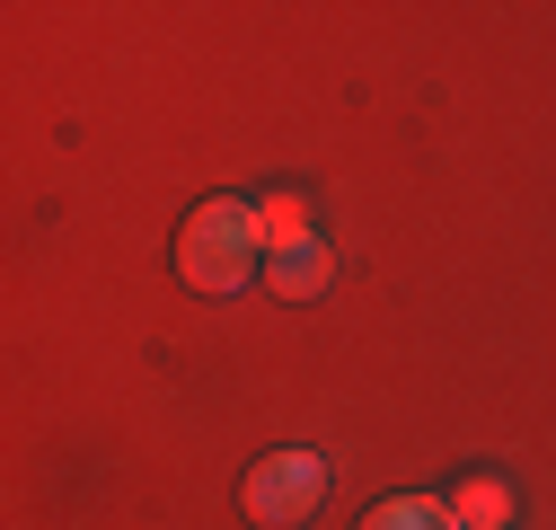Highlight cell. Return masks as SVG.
I'll list each match as a JSON object with an SVG mask.
<instances>
[{
	"label": "cell",
	"instance_id": "1",
	"mask_svg": "<svg viewBox=\"0 0 556 530\" xmlns=\"http://www.w3.org/2000/svg\"><path fill=\"white\" fill-rule=\"evenodd\" d=\"M256 248H265V222H256L248 204H230V194H213V204H194L186 230H177V275H186L194 292L230 301V292L256 275Z\"/></svg>",
	"mask_w": 556,
	"mask_h": 530
},
{
	"label": "cell",
	"instance_id": "2",
	"mask_svg": "<svg viewBox=\"0 0 556 530\" xmlns=\"http://www.w3.org/2000/svg\"><path fill=\"white\" fill-rule=\"evenodd\" d=\"M318 495H327V459L318 451H265L248 469V487H239L248 521H265V530H301L318 513Z\"/></svg>",
	"mask_w": 556,
	"mask_h": 530
},
{
	"label": "cell",
	"instance_id": "3",
	"mask_svg": "<svg viewBox=\"0 0 556 530\" xmlns=\"http://www.w3.org/2000/svg\"><path fill=\"white\" fill-rule=\"evenodd\" d=\"M265 283H274V292H283V301H318V292L336 283V256H327L318 239H309V248H283V256H274V265H265Z\"/></svg>",
	"mask_w": 556,
	"mask_h": 530
},
{
	"label": "cell",
	"instance_id": "4",
	"mask_svg": "<svg viewBox=\"0 0 556 530\" xmlns=\"http://www.w3.org/2000/svg\"><path fill=\"white\" fill-rule=\"evenodd\" d=\"M451 521H459V530H504V521H513L504 478H468V487L451 495Z\"/></svg>",
	"mask_w": 556,
	"mask_h": 530
},
{
	"label": "cell",
	"instance_id": "5",
	"mask_svg": "<svg viewBox=\"0 0 556 530\" xmlns=\"http://www.w3.org/2000/svg\"><path fill=\"white\" fill-rule=\"evenodd\" d=\"M363 530H451V504H433V495H389V504L363 513Z\"/></svg>",
	"mask_w": 556,
	"mask_h": 530
},
{
	"label": "cell",
	"instance_id": "6",
	"mask_svg": "<svg viewBox=\"0 0 556 530\" xmlns=\"http://www.w3.org/2000/svg\"><path fill=\"white\" fill-rule=\"evenodd\" d=\"M256 222H265V248H274V256H283V248H309V204H301V194H274Z\"/></svg>",
	"mask_w": 556,
	"mask_h": 530
}]
</instances>
